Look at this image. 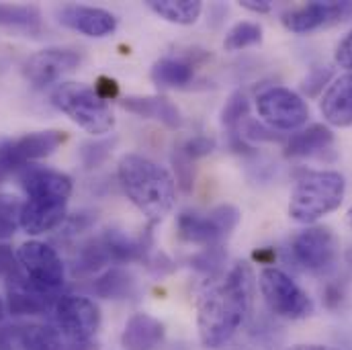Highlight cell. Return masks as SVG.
<instances>
[{"instance_id":"46","label":"cell","mask_w":352,"mask_h":350,"mask_svg":"<svg viewBox=\"0 0 352 350\" xmlns=\"http://www.w3.org/2000/svg\"><path fill=\"white\" fill-rule=\"evenodd\" d=\"M349 223H351V228H352V207H351V211H349Z\"/></svg>"},{"instance_id":"31","label":"cell","mask_w":352,"mask_h":350,"mask_svg":"<svg viewBox=\"0 0 352 350\" xmlns=\"http://www.w3.org/2000/svg\"><path fill=\"white\" fill-rule=\"evenodd\" d=\"M23 201L12 195H0V240H8L14 236L21 226Z\"/></svg>"},{"instance_id":"2","label":"cell","mask_w":352,"mask_h":350,"mask_svg":"<svg viewBox=\"0 0 352 350\" xmlns=\"http://www.w3.org/2000/svg\"><path fill=\"white\" fill-rule=\"evenodd\" d=\"M127 199L150 219L162 221L175 207L176 182L170 173L140 154H125L117 166Z\"/></svg>"},{"instance_id":"43","label":"cell","mask_w":352,"mask_h":350,"mask_svg":"<svg viewBox=\"0 0 352 350\" xmlns=\"http://www.w3.org/2000/svg\"><path fill=\"white\" fill-rule=\"evenodd\" d=\"M240 4L252 12H270V8H272V4L268 0H242Z\"/></svg>"},{"instance_id":"35","label":"cell","mask_w":352,"mask_h":350,"mask_svg":"<svg viewBox=\"0 0 352 350\" xmlns=\"http://www.w3.org/2000/svg\"><path fill=\"white\" fill-rule=\"evenodd\" d=\"M215 148V142L207 135H195L190 140H186L182 146H180V154L188 160H197V158H203L207 154H211Z\"/></svg>"},{"instance_id":"38","label":"cell","mask_w":352,"mask_h":350,"mask_svg":"<svg viewBox=\"0 0 352 350\" xmlns=\"http://www.w3.org/2000/svg\"><path fill=\"white\" fill-rule=\"evenodd\" d=\"M334 60L340 68L352 72V29L349 31V35L338 43L336 47V54H334Z\"/></svg>"},{"instance_id":"32","label":"cell","mask_w":352,"mask_h":350,"mask_svg":"<svg viewBox=\"0 0 352 350\" xmlns=\"http://www.w3.org/2000/svg\"><path fill=\"white\" fill-rule=\"evenodd\" d=\"M248 109H250V102L242 90L234 92L228 98V102L221 111V123L232 131V135H238V125L248 117Z\"/></svg>"},{"instance_id":"47","label":"cell","mask_w":352,"mask_h":350,"mask_svg":"<svg viewBox=\"0 0 352 350\" xmlns=\"http://www.w3.org/2000/svg\"><path fill=\"white\" fill-rule=\"evenodd\" d=\"M0 173H2V166H0Z\"/></svg>"},{"instance_id":"10","label":"cell","mask_w":352,"mask_h":350,"mask_svg":"<svg viewBox=\"0 0 352 350\" xmlns=\"http://www.w3.org/2000/svg\"><path fill=\"white\" fill-rule=\"evenodd\" d=\"M258 115L264 121L283 131H291L307 123L309 107L307 102L293 90L285 87H270L263 90L256 98Z\"/></svg>"},{"instance_id":"23","label":"cell","mask_w":352,"mask_h":350,"mask_svg":"<svg viewBox=\"0 0 352 350\" xmlns=\"http://www.w3.org/2000/svg\"><path fill=\"white\" fill-rule=\"evenodd\" d=\"M195 64L186 58L166 56L152 66V80L162 88H182L190 85Z\"/></svg>"},{"instance_id":"11","label":"cell","mask_w":352,"mask_h":350,"mask_svg":"<svg viewBox=\"0 0 352 350\" xmlns=\"http://www.w3.org/2000/svg\"><path fill=\"white\" fill-rule=\"evenodd\" d=\"M66 142V133L58 129L27 133L19 140L6 142L0 146V166L2 171H10L16 166H25L33 160H41L52 156Z\"/></svg>"},{"instance_id":"8","label":"cell","mask_w":352,"mask_h":350,"mask_svg":"<svg viewBox=\"0 0 352 350\" xmlns=\"http://www.w3.org/2000/svg\"><path fill=\"white\" fill-rule=\"evenodd\" d=\"M16 259L25 270V281L35 289L56 293L64 285L66 268L56 248H52L50 244L39 240L25 242L16 250Z\"/></svg>"},{"instance_id":"25","label":"cell","mask_w":352,"mask_h":350,"mask_svg":"<svg viewBox=\"0 0 352 350\" xmlns=\"http://www.w3.org/2000/svg\"><path fill=\"white\" fill-rule=\"evenodd\" d=\"M92 289L102 299H129L135 293V281L127 270L113 266L94 281Z\"/></svg>"},{"instance_id":"27","label":"cell","mask_w":352,"mask_h":350,"mask_svg":"<svg viewBox=\"0 0 352 350\" xmlns=\"http://www.w3.org/2000/svg\"><path fill=\"white\" fill-rule=\"evenodd\" d=\"M16 342L23 350H66L58 330L43 324H27L16 330Z\"/></svg>"},{"instance_id":"36","label":"cell","mask_w":352,"mask_h":350,"mask_svg":"<svg viewBox=\"0 0 352 350\" xmlns=\"http://www.w3.org/2000/svg\"><path fill=\"white\" fill-rule=\"evenodd\" d=\"M21 264L16 254L10 250V246L6 244H0V276H6V278H16L21 276Z\"/></svg>"},{"instance_id":"45","label":"cell","mask_w":352,"mask_h":350,"mask_svg":"<svg viewBox=\"0 0 352 350\" xmlns=\"http://www.w3.org/2000/svg\"><path fill=\"white\" fill-rule=\"evenodd\" d=\"M2 316H4V303H2V299H0V322H2Z\"/></svg>"},{"instance_id":"34","label":"cell","mask_w":352,"mask_h":350,"mask_svg":"<svg viewBox=\"0 0 352 350\" xmlns=\"http://www.w3.org/2000/svg\"><path fill=\"white\" fill-rule=\"evenodd\" d=\"M226 263V252H223V248L221 246H209L205 252H201L199 256H195L190 264L197 268V270H201V272H205V274H217L219 270H221V266Z\"/></svg>"},{"instance_id":"3","label":"cell","mask_w":352,"mask_h":350,"mask_svg":"<svg viewBox=\"0 0 352 350\" xmlns=\"http://www.w3.org/2000/svg\"><path fill=\"white\" fill-rule=\"evenodd\" d=\"M346 190L344 176L334 171L305 173L297 178L289 199L291 219L311 226L342 205Z\"/></svg>"},{"instance_id":"42","label":"cell","mask_w":352,"mask_h":350,"mask_svg":"<svg viewBox=\"0 0 352 350\" xmlns=\"http://www.w3.org/2000/svg\"><path fill=\"white\" fill-rule=\"evenodd\" d=\"M66 350H100V344L96 338L90 340H78V342H64Z\"/></svg>"},{"instance_id":"17","label":"cell","mask_w":352,"mask_h":350,"mask_svg":"<svg viewBox=\"0 0 352 350\" xmlns=\"http://www.w3.org/2000/svg\"><path fill=\"white\" fill-rule=\"evenodd\" d=\"M21 184L29 199H62L72 195V178L45 166H27L21 175Z\"/></svg>"},{"instance_id":"41","label":"cell","mask_w":352,"mask_h":350,"mask_svg":"<svg viewBox=\"0 0 352 350\" xmlns=\"http://www.w3.org/2000/svg\"><path fill=\"white\" fill-rule=\"evenodd\" d=\"M16 330L12 328H0V350H14Z\"/></svg>"},{"instance_id":"14","label":"cell","mask_w":352,"mask_h":350,"mask_svg":"<svg viewBox=\"0 0 352 350\" xmlns=\"http://www.w3.org/2000/svg\"><path fill=\"white\" fill-rule=\"evenodd\" d=\"M66 217H68V201L27 199L21 211V228L31 236H39L64 226Z\"/></svg>"},{"instance_id":"28","label":"cell","mask_w":352,"mask_h":350,"mask_svg":"<svg viewBox=\"0 0 352 350\" xmlns=\"http://www.w3.org/2000/svg\"><path fill=\"white\" fill-rule=\"evenodd\" d=\"M0 25L35 33L41 27V12L29 4H0Z\"/></svg>"},{"instance_id":"37","label":"cell","mask_w":352,"mask_h":350,"mask_svg":"<svg viewBox=\"0 0 352 350\" xmlns=\"http://www.w3.org/2000/svg\"><path fill=\"white\" fill-rule=\"evenodd\" d=\"M330 76H332V68H328V66H324V68H314V70L309 72V76L305 78V83H303V90H305L309 96H314L320 88L330 80Z\"/></svg>"},{"instance_id":"40","label":"cell","mask_w":352,"mask_h":350,"mask_svg":"<svg viewBox=\"0 0 352 350\" xmlns=\"http://www.w3.org/2000/svg\"><path fill=\"white\" fill-rule=\"evenodd\" d=\"M94 219H96V215H90V213H88V215L87 213H80V215H78V213H76V215L68 221V232H70V234L82 232V230L88 228Z\"/></svg>"},{"instance_id":"15","label":"cell","mask_w":352,"mask_h":350,"mask_svg":"<svg viewBox=\"0 0 352 350\" xmlns=\"http://www.w3.org/2000/svg\"><path fill=\"white\" fill-rule=\"evenodd\" d=\"M283 326H278L268 316H258L248 320L226 347H230V350H283Z\"/></svg>"},{"instance_id":"1","label":"cell","mask_w":352,"mask_h":350,"mask_svg":"<svg viewBox=\"0 0 352 350\" xmlns=\"http://www.w3.org/2000/svg\"><path fill=\"white\" fill-rule=\"evenodd\" d=\"M254 299V274L246 263H238L213 283L199 299L197 328L203 347H226L248 322Z\"/></svg>"},{"instance_id":"9","label":"cell","mask_w":352,"mask_h":350,"mask_svg":"<svg viewBox=\"0 0 352 350\" xmlns=\"http://www.w3.org/2000/svg\"><path fill=\"white\" fill-rule=\"evenodd\" d=\"M54 322L64 342L90 340L100 328V309L88 297L64 295L54 305Z\"/></svg>"},{"instance_id":"4","label":"cell","mask_w":352,"mask_h":350,"mask_svg":"<svg viewBox=\"0 0 352 350\" xmlns=\"http://www.w3.org/2000/svg\"><path fill=\"white\" fill-rule=\"evenodd\" d=\"M52 102L70 121L92 135H104L113 129L115 117L94 88L78 83H64L52 92Z\"/></svg>"},{"instance_id":"39","label":"cell","mask_w":352,"mask_h":350,"mask_svg":"<svg viewBox=\"0 0 352 350\" xmlns=\"http://www.w3.org/2000/svg\"><path fill=\"white\" fill-rule=\"evenodd\" d=\"M96 94L102 98V100H107V98H113V96H117V83L115 80H111V78H104V76H100L98 80H96Z\"/></svg>"},{"instance_id":"18","label":"cell","mask_w":352,"mask_h":350,"mask_svg":"<svg viewBox=\"0 0 352 350\" xmlns=\"http://www.w3.org/2000/svg\"><path fill=\"white\" fill-rule=\"evenodd\" d=\"M164 324L150 314H133L121 334V347L125 350H156L164 342Z\"/></svg>"},{"instance_id":"44","label":"cell","mask_w":352,"mask_h":350,"mask_svg":"<svg viewBox=\"0 0 352 350\" xmlns=\"http://www.w3.org/2000/svg\"><path fill=\"white\" fill-rule=\"evenodd\" d=\"M285 350H338V349L324 347V344H293V347H287Z\"/></svg>"},{"instance_id":"13","label":"cell","mask_w":352,"mask_h":350,"mask_svg":"<svg viewBox=\"0 0 352 350\" xmlns=\"http://www.w3.org/2000/svg\"><path fill=\"white\" fill-rule=\"evenodd\" d=\"M80 56L72 50L47 47L33 54L25 64V76L35 87H47L78 68Z\"/></svg>"},{"instance_id":"6","label":"cell","mask_w":352,"mask_h":350,"mask_svg":"<svg viewBox=\"0 0 352 350\" xmlns=\"http://www.w3.org/2000/svg\"><path fill=\"white\" fill-rule=\"evenodd\" d=\"M289 256L293 264L305 272H328L338 256V242L330 228L309 226L297 232L289 244Z\"/></svg>"},{"instance_id":"12","label":"cell","mask_w":352,"mask_h":350,"mask_svg":"<svg viewBox=\"0 0 352 350\" xmlns=\"http://www.w3.org/2000/svg\"><path fill=\"white\" fill-rule=\"evenodd\" d=\"M352 17V0L307 2L283 17V25L293 33H309Z\"/></svg>"},{"instance_id":"7","label":"cell","mask_w":352,"mask_h":350,"mask_svg":"<svg viewBox=\"0 0 352 350\" xmlns=\"http://www.w3.org/2000/svg\"><path fill=\"white\" fill-rule=\"evenodd\" d=\"M240 223V211L234 205H219L213 211L201 213H180L178 234L182 240L205 246H219Z\"/></svg>"},{"instance_id":"22","label":"cell","mask_w":352,"mask_h":350,"mask_svg":"<svg viewBox=\"0 0 352 350\" xmlns=\"http://www.w3.org/2000/svg\"><path fill=\"white\" fill-rule=\"evenodd\" d=\"M334 144V133L326 125H309L293 133L287 142V156L289 158H309L326 152Z\"/></svg>"},{"instance_id":"20","label":"cell","mask_w":352,"mask_h":350,"mask_svg":"<svg viewBox=\"0 0 352 350\" xmlns=\"http://www.w3.org/2000/svg\"><path fill=\"white\" fill-rule=\"evenodd\" d=\"M320 111L324 119L334 127L352 125V72L342 74L326 90L320 100Z\"/></svg>"},{"instance_id":"24","label":"cell","mask_w":352,"mask_h":350,"mask_svg":"<svg viewBox=\"0 0 352 350\" xmlns=\"http://www.w3.org/2000/svg\"><path fill=\"white\" fill-rule=\"evenodd\" d=\"M98 238L104 244L111 263H133V261L144 259V254H146V244L142 240H133L119 230H104Z\"/></svg>"},{"instance_id":"19","label":"cell","mask_w":352,"mask_h":350,"mask_svg":"<svg viewBox=\"0 0 352 350\" xmlns=\"http://www.w3.org/2000/svg\"><path fill=\"white\" fill-rule=\"evenodd\" d=\"M56 301V293L35 289L25 281V276H16L8 287V309L14 316H41L54 309Z\"/></svg>"},{"instance_id":"5","label":"cell","mask_w":352,"mask_h":350,"mask_svg":"<svg viewBox=\"0 0 352 350\" xmlns=\"http://www.w3.org/2000/svg\"><path fill=\"white\" fill-rule=\"evenodd\" d=\"M258 285L270 314L285 320H305L314 314L311 297L280 268H264Z\"/></svg>"},{"instance_id":"30","label":"cell","mask_w":352,"mask_h":350,"mask_svg":"<svg viewBox=\"0 0 352 350\" xmlns=\"http://www.w3.org/2000/svg\"><path fill=\"white\" fill-rule=\"evenodd\" d=\"M263 41V27L258 23H250V21H242V23H236L226 39H223V47L228 52H238V50H244V47H250V45H256Z\"/></svg>"},{"instance_id":"16","label":"cell","mask_w":352,"mask_h":350,"mask_svg":"<svg viewBox=\"0 0 352 350\" xmlns=\"http://www.w3.org/2000/svg\"><path fill=\"white\" fill-rule=\"evenodd\" d=\"M60 23L68 29L85 33L88 37H104L117 29V19L113 12L98 8V6H85V4H66L60 10Z\"/></svg>"},{"instance_id":"21","label":"cell","mask_w":352,"mask_h":350,"mask_svg":"<svg viewBox=\"0 0 352 350\" xmlns=\"http://www.w3.org/2000/svg\"><path fill=\"white\" fill-rule=\"evenodd\" d=\"M121 107L142 119H156L160 123H164L166 127L176 129L182 125V117L180 111L175 105L160 94L154 96H127L121 100Z\"/></svg>"},{"instance_id":"33","label":"cell","mask_w":352,"mask_h":350,"mask_svg":"<svg viewBox=\"0 0 352 350\" xmlns=\"http://www.w3.org/2000/svg\"><path fill=\"white\" fill-rule=\"evenodd\" d=\"M113 144H115V140H92V142L82 144V148H80V160H82V164L87 168L100 166L109 158V154L113 150Z\"/></svg>"},{"instance_id":"26","label":"cell","mask_w":352,"mask_h":350,"mask_svg":"<svg viewBox=\"0 0 352 350\" xmlns=\"http://www.w3.org/2000/svg\"><path fill=\"white\" fill-rule=\"evenodd\" d=\"M148 8L158 17L175 25H192L201 12L203 2L199 0H148Z\"/></svg>"},{"instance_id":"29","label":"cell","mask_w":352,"mask_h":350,"mask_svg":"<svg viewBox=\"0 0 352 350\" xmlns=\"http://www.w3.org/2000/svg\"><path fill=\"white\" fill-rule=\"evenodd\" d=\"M104 264H111L109 252H107L104 244L100 242V238H92L78 250V256L74 261V272L76 274H88V272L102 268Z\"/></svg>"}]
</instances>
